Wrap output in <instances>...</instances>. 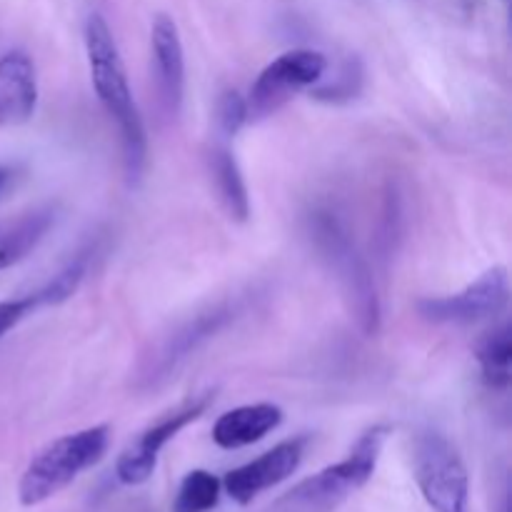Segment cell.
I'll use <instances>...</instances> for the list:
<instances>
[{
    "label": "cell",
    "mask_w": 512,
    "mask_h": 512,
    "mask_svg": "<svg viewBox=\"0 0 512 512\" xmlns=\"http://www.w3.org/2000/svg\"><path fill=\"white\" fill-rule=\"evenodd\" d=\"M83 38L95 98L100 100L105 113L118 125L125 173H128L130 183H138L143 178L145 163H148V135H145L143 118H140V110L135 105L118 40H115L108 20L100 13L88 15Z\"/></svg>",
    "instance_id": "obj_1"
},
{
    "label": "cell",
    "mask_w": 512,
    "mask_h": 512,
    "mask_svg": "<svg viewBox=\"0 0 512 512\" xmlns=\"http://www.w3.org/2000/svg\"><path fill=\"white\" fill-rule=\"evenodd\" d=\"M110 428L93 425V428L68 433L63 438L45 445L23 470L18 483V500L23 508H35L45 503L60 490L73 485L85 470L95 468L108 453Z\"/></svg>",
    "instance_id": "obj_2"
},
{
    "label": "cell",
    "mask_w": 512,
    "mask_h": 512,
    "mask_svg": "<svg viewBox=\"0 0 512 512\" xmlns=\"http://www.w3.org/2000/svg\"><path fill=\"white\" fill-rule=\"evenodd\" d=\"M388 425H375L365 430L350 455L340 463L328 465L320 473L310 475L303 483L295 485L290 493L275 503V512H333L338 510L350 495L358 493L378 468L380 453L388 440Z\"/></svg>",
    "instance_id": "obj_3"
},
{
    "label": "cell",
    "mask_w": 512,
    "mask_h": 512,
    "mask_svg": "<svg viewBox=\"0 0 512 512\" xmlns=\"http://www.w3.org/2000/svg\"><path fill=\"white\" fill-rule=\"evenodd\" d=\"M310 235H313L320 258L328 263V268L338 278L358 328L365 335L378 333L380 300L378 290H375L373 273H370L368 263H365V258L355 248L345 225L335 215L318 213L313 218V225H310Z\"/></svg>",
    "instance_id": "obj_4"
},
{
    "label": "cell",
    "mask_w": 512,
    "mask_h": 512,
    "mask_svg": "<svg viewBox=\"0 0 512 512\" xmlns=\"http://www.w3.org/2000/svg\"><path fill=\"white\" fill-rule=\"evenodd\" d=\"M415 483L435 512H468L470 475L463 455L438 430H423L413 443Z\"/></svg>",
    "instance_id": "obj_5"
},
{
    "label": "cell",
    "mask_w": 512,
    "mask_h": 512,
    "mask_svg": "<svg viewBox=\"0 0 512 512\" xmlns=\"http://www.w3.org/2000/svg\"><path fill=\"white\" fill-rule=\"evenodd\" d=\"M325 70H328V60L318 50L298 48L278 55L273 63L260 70L253 88H250V98L245 100L248 118L265 120L275 115L298 93L308 88L313 90V85L323 80Z\"/></svg>",
    "instance_id": "obj_6"
},
{
    "label": "cell",
    "mask_w": 512,
    "mask_h": 512,
    "mask_svg": "<svg viewBox=\"0 0 512 512\" xmlns=\"http://www.w3.org/2000/svg\"><path fill=\"white\" fill-rule=\"evenodd\" d=\"M510 300V278L503 265L485 270L460 293L418 300V315L438 325H475L498 318Z\"/></svg>",
    "instance_id": "obj_7"
},
{
    "label": "cell",
    "mask_w": 512,
    "mask_h": 512,
    "mask_svg": "<svg viewBox=\"0 0 512 512\" xmlns=\"http://www.w3.org/2000/svg\"><path fill=\"white\" fill-rule=\"evenodd\" d=\"M213 395H203L198 400H190V403L180 405L178 410L165 415L163 420H158L155 425H150L148 430L140 433V438L135 443H130L128 448L120 453L118 463H115V475L123 485H143L153 478L155 465H158L160 453H163L165 445L170 440L178 438L180 430L188 428L190 423L200 418V415L208 410Z\"/></svg>",
    "instance_id": "obj_8"
},
{
    "label": "cell",
    "mask_w": 512,
    "mask_h": 512,
    "mask_svg": "<svg viewBox=\"0 0 512 512\" xmlns=\"http://www.w3.org/2000/svg\"><path fill=\"white\" fill-rule=\"evenodd\" d=\"M305 443H308L305 438L285 440L255 458L253 463L230 470L223 480V490L228 493V498L238 505H250L255 498L273 490L275 485L285 483L303 463Z\"/></svg>",
    "instance_id": "obj_9"
},
{
    "label": "cell",
    "mask_w": 512,
    "mask_h": 512,
    "mask_svg": "<svg viewBox=\"0 0 512 512\" xmlns=\"http://www.w3.org/2000/svg\"><path fill=\"white\" fill-rule=\"evenodd\" d=\"M150 58H153V83L158 105L168 118L183 108L185 95V53L180 30L168 13H158L150 28Z\"/></svg>",
    "instance_id": "obj_10"
},
{
    "label": "cell",
    "mask_w": 512,
    "mask_h": 512,
    "mask_svg": "<svg viewBox=\"0 0 512 512\" xmlns=\"http://www.w3.org/2000/svg\"><path fill=\"white\" fill-rule=\"evenodd\" d=\"M38 108V75L28 53L8 50L0 58V125L28 123Z\"/></svg>",
    "instance_id": "obj_11"
},
{
    "label": "cell",
    "mask_w": 512,
    "mask_h": 512,
    "mask_svg": "<svg viewBox=\"0 0 512 512\" xmlns=\"http://www.w3.org/2000/svg\"><path fill=\"white\" fill-rule=\"evenodd\" d=\"M280 423H283V410L278 405H240V408L220 415L218 423L213 425V443L223 450L248 448L278 430Z\"/></svg>",
    "instance_id": "obj_12"
},
{
    "label": "cell",
    "mask_w": 512,
    "mask_h": 512,
    "mask_svg": "<svg viewBox=\"0 0 512 512\" xmlns=\"http://www.w3.org/2000/svg\"><path fill=\"white\" fill-rule=\"evenodd\" d=\"M228 318H230V308H213L208 310V313L198 315L195 320H190V323H185L183 328L175 330V333L160 345L158 353L150 358V368L145 370V378L148 380L165 378V375H168L170 370L178 368L188 355H193L200 343H205L210 335L218 333Z\"/></svg>",
    "instance_id": "obj_13"
},
{
    "label": "cell",
    "mask_w": 512,
    "mask_h": 512,
    "mask_svg": "<svg viewBox=\"0 0 512 512\" xmlns=\"http://www.w3.org/2000/svg\"><path fill=\"white\" fill-rule=\"evenodd\" d=\"M210 173H213L215 190L220 195V203L228 210V215L238 223H245L250 215V198L245 188V178L240 173V165L228 145H215L210 153Z\"/></svg>",
    "instance_id": "obj_14"
},
{
    "label": "cell",
    "mask_w": 512,
    "mask_h": 512,
    "mask_svg": "<svg viewBox=\"0 0 512 512\" xmlns=\"http://www.w3.org/2000/svg\"><path fill=\"white\" fill-rule=\"evenodd\" d=\"M53 218L55 213L50 208L35 210V213L18 220L13 228L0 233V270L13 268L20 260L28 258V255L38 248L40 240L45 238V233H48L50 225H53Z\"/></svg>",
    "instance_id": "obj_15"
},
{
    "label": "cell",
    "mask_w": 512,
    "mask_h": 512,
    "mask_svg": "<svg viewBox=\"0 0 512 512\" xmlns=\"http://www.w3.org/2000/svg\"><path fill=\"white\" fill-rule=\"evenodd\" d=\"M480 365V373H483L485 385L490 390H508L510 378H512V333L510 325L503 323L500 328H495L493 333L485 335L478 345V353H475Z\"/></svg>",
    "instance_id": "obj_16"
},
{
    "label": "cell",
    "mask_w": 512,
    "mask_h": 512,
    "mask_svg": "<svg viewBox=\"0 0 512 512\" xmlns=\"http://www.w3.org/2000/svg\"><path fill=\"white\" fill-rule=\"evenodd\" d=\"M220 493H223V480L208 470H193L180 483L173 512H210L220 503Z\"/></svg>",
    "instance_id": "obj_17"
},
{
    "label": "cell",
    "mask_w": 512,
    "mask_h": 512,
    "mask_svg": "<svg viewBox=\"0 0 512 512\" xmlns=\"http://www.w3.org/2000/svg\"><path fill=\"white\" fill-rule=\"evenodd\" d=\"M83 278H85V258H78L73 260V263L65 265V268L60 270V273L55 275L45 288L38 290L40 303L43 305L65 303V300L78 290V285L83 283Z\"/></svg>",
    "instance_id": "obj_18"
},
{
    "label": "cell",
    "mask_w": 512,
    "mask_h": 512,
    "mask_svg": "<svg viewBox=\"0 0 512 512\" xmlns=\"http://www.w3.org/2000/svg\"><path fill=\"white\" fill-rule=\"evenodd\" d=\"M248 103L238 90H225L215 105V123L223 138H235L238 130L248 123Z\"/></svg>",
    "instance_id": "obj_19"
},
{
    "label": "cell",
    "mask_w": 512,
    "mask_h": 512,
    "mask_svg": "<svg viewBox=\"0 0 512 512\" xmlns=\"http://www.w3.org/2000/svg\"><path fill=\"white\" fill-rule=\"evenodd\" d=\"M360 83H363V68L358 63L343 65L340 75L335 78V83L320 85V88L310 90V95L325 103H340V100H350L358 95Z\"/></svg>",
    "instance_id": "obj_20"
},
{
    "label": "cell",
    "mask_w": 512,
    "mask_h": 512,
    "mask_svg": "<svg viewBox=\"0 0 512 512\" xmlns=\"http://www.w3.org/2000/svg\"><path fill=\"white\" fill-rule=\"evenodd\" d=\"M13 180H15V170L8 168V165H0V198L8 193L10 185H13Z\"/></svg>",
    "instance_id": "obj_21"
},
{
    "label": "cell",
    "mask_w": 512,
    "mask_h": 512,
    "mask_svg": "<svg viewBox=\"0 0 512 512\" xmlns=\"http://www.w3.org/2000/svg\"><path fill=\"white\" fill-rule=\"evenodd\" d=\"M503 3H510V0H503Z\"/></svg>",
    "instance_id": "obj_22"
}]
</instances>
